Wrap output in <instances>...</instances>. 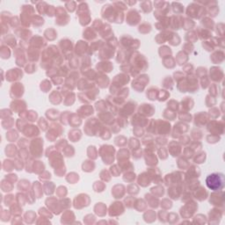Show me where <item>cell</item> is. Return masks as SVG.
<instances>
[{"mask_svg": "<svg viewBox=\"0 0 225 225\" xmlns=\"http://www.w3.org/2000/svg\"><path fill=\"white\" fill-rule=\"evenodd\" d=\"M25 102L23 100H14L12 101V103H11V108L12 109V111L13 112H16V113H19V112H22V110L23 108H26V107H19L20 105H22L24 104Z\"/></svg>", "mask_w": 225, "mask_h": 225, "instance_id": "5bb4252c", "label": "cell"}, {"mask_svg": "<svg viewBox=\"0 0 225 225\" xmlns=\"http://www.w3.org/2000/svg\"><path fill=\"white\" fill-rule=\"evenodd\" d=\"M158 154H159V156H160L162 159H165V158L167 157V151H166V149H165L164 148H162V149H159Z\"/></svg>", "mask_w": 225, "mask_h": 225, "instance_id": "ab89813d", "label": "cell"}, {"mask_svg": "<svg viewBox=\"0 0 225 225\" xmlns=\"http://www.w3.org/2000/svg\"><path fill=\"white\" fill-rule=\"evenodd\" d=\"M26 115H27L28 121H34L37 119V114L34 111H28Z\"/></svg>", "mask_w": 225, "mask_h": 225, "instance_id": "e575fe53", "label": "cell"}, {"mask_svg": "<svg viewBox=\"0 0 225 225\" xmlns=\"http://www.w3.org/2000/svg\"><path fill=\"white\" fill-rule=\"evenodd\" d=\"M203 10H205V9H203L202 6H198L195 5V3H193V4L188 5L187 10H186V14L188 16H191L192 18L199 19L200 18L199 13L203 12Z\"/></svg>", "mask_w": 225, "mask_h": 225, "instance_id": "5b68a950", "label": "cell"}, {"mask_svg": "<svg viewBox=\"0 0 225 225\" xmlns=\"http://www.w3.org/2000/svg\"><path fill=\"white\" fill-rule=\"evenodd\" d=\"M69 138L71 142H78V140L81 138V132L80 130L77 129H72L69 133Z\"/></svg>", "mask_w": 225, "mask_h": 225, "instance_id": "2e32d148", "label": "cell"}, {"mask_svg": "<svg viewBox=\"0 0 225 225\" xmlns=\"http://www.w3.org/2000/svg\"><path fill=\"white\" fill-rule=\"evenodd\" d=\"M5 154L7 156L14 157L17 154V147L13 144H9L5 148Z\"/></svg>", "mask_w": 225, "mask_h": 225, "instance_id": "e0dca14e", "label": "cell"}, {"mask_svg": "<svg viewBox=\"0 0 225 225\" xmlns=\"http://www.w3.org/2000/svg\"><path fill=\"white\" fill-rule=\"evenodd\" d=\"M62 131V128H61V126L57 125V128H55L54 129L51 128L50 131L47 132V138L49 140L50 142H54V140L57 138V136L61 135Z\"/></svg>", "mask_w": 225, "mask_h": 225, "instance_id": "7c38bea8", "label": "cell"}, {"mask_svg": "<svg viewBox=\"0 0 225 225\" xmlns=\"http://www.w3.org/2000/svg\"><path fill=\"white\" fill-rule=\"evenodd\" d=\"M82 168H83V171L90 172V171H92L94 170V168H95V163H93V161L86 160V161H85L84 163L82 164Z\"/></svg>", "mask_w": 225, "mask_h": 225, "instance_id": "ffe728a7", "label": "cell"}, {"mask_svg": "<svg viewBox=\"0 0 225 225\" xmlns=\"http://www.w3.org/2000/svg\"><path fill=\"white\" fill-rule=\"evenodd\" d=\"M182 106H183V109H185L186 111H189L190 109L193 108V105H194V101L192 100V98L186 97L185 98L184 100H182Z\"/></svg>", "mask_w": 225, "mask_h": 225, "instance_id": "ac0fdd59", "label": "cell"}, {"mask_svg": "<svg viewBox=\"0 0 225 225\" xmlns=\"http://www.w3.org/2000/svg\"><path fill=\"white\" fill-rule=\"evenodd\" d=\"M65 5H66L67 9H68L69 11H70V12H73V11L75 10V8L77 7L75 2H68V3L65 4Z\"/></svg>", "mask_w": 225, "mask_h": 225, "instance_id": "74e56055", "label": "cell"}, {"mask_svg": "<svg viewBox=\"0 0 225 225\" xmlns=\"http://www.w3.org/2000/svg\"><path fill=\"white\" fill-rule=\"evenodd\" d=\"M88 156L92 158H97L98 156V151H97V149L94 146H89V149H88Z\"/></svg>", "mask_w": 225, "mask_h": 225, "instance_id": "4dcf8cb0", "label": "cell"}, {"mask_svg": "<svg viewBox=\"0 0 225 225\" xmlns=\"http://www.w3.org/2000/svg\"><path fill=\"white\" fill-rule=\"evenodd\" d=\"M26 72L27 73H33L34 71H36V65L34 63H28L27 66H26Z\"/></svg>", "mask_w": 225, "mask_h": 225, "instance_id": "d590c367", "label": "cell"}, {"mask_svg": "<svg viewBox=\"0 0 225 225\" xmlns=\"http://www.w3.org/2000/svg\"><path fill=\"white\" fill-rule=\"evenodd\" d=\"M114 152L115 149L111 145H103L101 146L100 149L101 157L104 161V163L106 164H110L114 162Z\"/></svg>", "mask_w": 225, "mask_h": 225, "instance_id": "7a4b0ae2", "label": "cell"}, {"mask_svg": "<svg viewBox=\"0 0 225 225\" xmlns=\"http://www.w3.org/2000/svg\"><path fill=\"white\" fill-rule=\"evenodd\" d=\"M149 76L146 75H142L138 78H135L132 83V87L137 91L138 93H142V90L144 89L145 86L147 85V83H149Z\"/></svg>", "mask_w": 225, "mask_h": 225, "instance_id": "3957f363", "label": "cell"}, {"mask_svg": "<svg viewBox=\"0 0 225 225\" xmlns=\"http://www.w3.org/2000/svg\"><path fill=\"white\" fill-rule=\"evenodd\" d=\"M106 62H100L97 64V69L100 70V71H104V70H107V72H110L111 70L114 68L113 65L111 64V62H107V64H105Z\"/></svg>", "mask_w": 225, "mask_h": 225, "instance_id": "44dd1931", "label": "cell"}, {"mask_svg": "<svg viewBox=\"0 0 225 225\" xmlns=\"http://www.w3.org/2000/svg\"><path fill=\"white\" fill-rule=\"evenodd\" d=\"M5 179L9 180L10 182H12V183H14V182H16L18 180V177H17L16 174H10L8 176L7 175L5 176Z\"/></svg>", "mask_w": 225, "mask_h": 225, "instance_id": "f35d334b", "label": "cell"}, {"mask_svg": "<svg viewBox=\"0 0 225 225\" xmlns=\"http://www.w3.org/2000/svg\"><path fill=\"white\" fill-rule=\"evenodd\" d=\"M23 77V72L19 69H12L6 72V79L10 82L19 80Z\"/></svg>", "mask_w": 225, "mask_h": 225, "instance_id": "ba28073f", "label": "cell"}, {"mask_svg": "<svg viewBox=\"0 0 225 225\" xmlns=\"http://www.w3.org/2000/svg\"><path fill=\"white\" fill-rule=\"evenodd\" d=\"M140 7L142 9V11H143L144 12H151V9H152L151 2H149V1L142 2V3L140 4Z\"/></svg>", "mask_w": 225, "mask_h": 225, "instance_id": "cb8c5ba5", "label": "cell"}, {"mask_svg": "<svg viewBox=\"0 0 225 225\" xmlns=\"http://www.w3.org/2000/svg\"><path fill=\"white\" fill-rule=\"evenodd\" d=\"M205 158H206V153L205 152H202L201 154H198L197 156L194 158V162L198 163H202L205 161Z\"/></svg>", "mask_w": 225, "mask_h": 225, "instance_id": "836d02e7", "label": "cell"}, {"mask_svg": "<svg viewBox=\"0 0 225 225\" xmlns=\"http://www.w3.org/2000/svg\"><path fill=\"white\" fill-rule=\"evenodd\" d=\"M151 193H153L156 196L157 193H158L157 196H163L164 190H163V187H162V186H156V187H154V188H151Z\"/></svg>", "mask_w": 225, "mask_h": 225, "instance_id": "d6a6232c", "label": "cell"}, {"mask_svg": "<svg viewBox=\"0 0 225 225\" xmlns=\"http://www.w3.org/2000/svg\"><path fill=\"white\" fill-rule=\"evenodd\" d=\"M172 8H173V12L176 13H181L184 11L182 5L179 3H172Z\"/></svg>", "mask_w": 225, "mask_h": 225, "instance_id": "1f68e13d", "label": "cell"}, {"mask_svg": "<svg viewBox=\"0 0 225 225\" xmlns=\"http://www.w3.org/2000/svg\"><path fill=\"white\" fill-rule=\"evenodd\" d=\"M3 168H4L5 171H12L15 168L14 162L13 161H11V160H5L4 163H3Z\"/></svg>", "mask_w": 225, "mask_h": 225, "instance_id": "7402d4cb", "label": "cell"}, {"mask_svg": "<svg viewBox=\"0 0 225 225\" xmlns=\"http://www.w3.org/2000/svg\"><path fill=\"white\" fill-rule=\"evenodd\" d=\"M6 180H7V179H6ZM5 183H6V182H5V180L4 179V180L2 181V184H1L2 190H3L4 192H11V191L12 190V188H13V186H12V182H10L9 180H7V184H5Z\"/></svg>", "mask_w": 225, "mask_h": 225, "instance_id": "603a6c76", "label": "cell"}, {"mask_svg": "<svg viewBox=\"0 0 225 225\" xmlns=\"http://www.w3.org/2000/svg\"><path fill=\"white\" fill-rule=\"evenodd\" d=\"M89 196L87 194H79L75 198L74 201V207L76 209H81L83 207H86L89 205Z\"/></svg>", "mask_w": 225, "mask_h": 225, "instance_id": "8992f818", "label": "cell"}, {"mask_svg": "<svg viewBox=\"0 0 225 225\" xmlns=\"http://www.w3.org/2000/svg\"><path fill=\"white\" fill-rule=\"evenodd\" d=\"M95 183L98 185V188H96L95 191H96V192H103V191H104V188L106 187L105 185H104L102 182H99V181H97V182H95Z\"/></svg>", "mask_w": 225, "mask_h": 225, "instance_id": "60d3db41", "label": "cell"}, {"mask_svg": "<svg viewBox=\"0 0 225 225\" xmlns=\"http://www.w3.org/2000/svg\"><path fill=\"white\" fill-rule=\"evenodd\" d=\"M6 41V44H8L9 46H11L12 47L15 46L16 44V40L14 38V36L12 34H8V35H4L3 38H2V41Z\"/></svg>", "mask_w": 225, "mask_h": 225, "instance_id": "d6986e66", "label": "cell"}, {"mask_svg": "<svg viewBox=\"0 0 225 225\" xmlns=\"http://www.w3.org/2000/svg\"><path fill=\"white\" fill-rule=\"evenodd\" d=\"M159 54L161 55V57L164 58L165 56H171V55H169V54H171V49L166 46H163V47H160L159 48Z\"/></svg>", "mask_w": 225, "mask_h": 225, "instance_id": "484cf974", "label": "cell"}, {"mask_svg": "<svg viewBox=\"0 0 225 225\" xmlns=\"http://www.w3.org/2000/svg\"><path fill=\"white\" fill-rule=\"evenodd\" d=\"M66 179H67V181H69L71 184H74L79 179V177H78V174L75 173V172H72V173H70L68 175V177L66 178Z\"/></svg>", "mask_w": 225, "mask_h": 225, "instance_id": "83f0119b", "label": "cell"}, {"mask_svg": "<svg viewBox=\"0 0 225 225\" xmlns=\"http://www.w3.org/2000/svg\"><path fill=\"white\" fill-rule=\"evenodd\" d=\"M223 175L222 173H213L210 174L206 179L207 186L214 191L221 190L223 187Z\"/></svg>", "mask_w": 225, "mask_h": 225, "instance_id": "6da1fadb", "label": "cell"}, {"mask_svg": "<svg viewBox=\"0 0 225 225\" xmlns=\"http://www.w3.org/2000/svg\"><path fill=\"white\" fill-rule=\"evenodd\" d=\"M6 120H7V121L3 120V121H2V126H3V128H5V129L12 128L13 123H14V121H13L12 118H11V119H8V117L6 118Z\"/></svg>", "mask_w": 225, "mask_h": 225, "instance_id": "4316f807", "label": "cell"}, {"mask_svg": "<svg viewBox=\"0 0 225 225\" xmlns=\"http://www.w3.org/2000/svg\"><path fill=\"white\" fill-rule=\"evenodd\" d=\"M20 131H22L25 135L29 136V137H33L34 135H38L40 134L39 129L35 126H33V125L25 126L21 128Z\"/></svg>", "mask_w": 225, "mask_h": 225, "instance_id": "30bf717a", "label": "cell"}, {"mask_svg": "<svg viewBox=\"0 0 225 225\" xmlns=\"http://www.w3.org/2000/svg\"><path fill=\"white\" fill-rule=\"evenodd\" d=\"M111 172H112V174L114 177H118L121 174V170L118 169V166L117 165H114V166L111 167Z\"/></svg>", "mask_w": 225, "mask_h": 225, "instance_id": "8d00e7d4", "label": "cell"}, {"mask_svg": "<svg viewBox=\"0 0 225 225\" xmlns=\"http://www.w3.org/2000/svg\"><path fill=\"white\" fill-rule=\"evenodd\" d=\"M155 109L152 107V105L149 104H142L139 107V114L142 115H147L150 116L154 114Z\"/></svg>", "mask_w": 225, "mask_h": 225, "instance_id": "8fae6325", "label": "cell"}, {"mask_svg": "<svg viewBox=\"0 0 225 225\" xmlns=\"http://www.w3.org/2000/svg\"><path fill=\"white\" fill-rule=\"evenodd\" d=\"M6 138L9 142H14L18 138V133L16 130H11L6 134Z\"/></svg>", "mask_w": 225, "mask_h": 225, "instance_id": "f1b7e54d", "label": "cell"}, {"mask_svg": "<svg viewBox=\"0 0 225 225\" xmlns=\"http://www.w3.org/2000/svg\"><path fill=\"white\" fill-rule=\"evenodd\" d=\"M123 211H124V208H123L122 203H121V202H114L110 207V213H109V215L111 216H115L121 215L123 213Z\"/></svg>", "mask_w": 225, "mask_h": 225, "instance_id": "9c48e42d", "label": "cell"}, {"mask_svg": "<svg viewBox=\"0 0 225 225\" xmlns=\"http://www.w3.org/2000/svg\"><path fill=\"white\" fill-rule=\"evenodd\" d=\"M10 55H11V51L9 50L8 47L2 45V47H1V57L3 59H7L10 57Z\"/></svg>", "mask_w": 225, "mask_h": 225, "instance_id": "d4e9b609", "label": "cell"}, {"mask_svg": "<svg viewBox=\"0 0 225 225\" xmlns=\"http://www.w3.org/2000/svg\"><path fill=\"white\" fill-rule=\"evenodd\" d=\"M138 183L139 185L142 186H147L150 184V180H149V177H148L146 173H142L138 178Z\"/></svg>", "mask_w": 225, "mask_h": 225, "instance_id": "9a60e30c", "label": "cell"}, {"mask_svg": "<svg viewBox=\"0 0 225 225\" xmlns=\"http://www.w3.org/2000/svg\"><path fill=\"white\" fill-rule=\"evenodd\" d=\"M126 20H127L126 22L129 24L130 26H135L136 24L139 23V21L141 20V16L139 15V12L136 10L132 9L128 12Z\"/></svg>", "mask_w": 225, "mask_h": 225, "instance_id": "277c9868", "label": "cell"}, {"mask_svg": "<svg viewBox=\"0 0 225 225\" xmlns=\"http://www.w3.org/2000/svg\"><path fill=\"white\" fill-rule=\"evenodd\" d=\"M24 93V87L22 84L20 83H17V84H13L12 87H11V92H10V95L12 98L13 99H18L19 97H21Z\"/></svg>", "mask_w": 225, "mask_h": 225, "instance_id": "52a82bcc", "label": "cell"}, {"mask_svg": "<svg viewBox=\"0 0 225 225\" xmlns=\"http://www.w3.org/2000/svg\"><path fill=\"white\" fill-rule=\"evenodd\" d=\"M121 185H117L113 189H112V194H114V198L119 199V198H122V196L125 194V187L124 186L121 188Z\"/></svg>", "mask_w": 225, "mask_h": 225, "instance_id": "4fadbf2b", "label": "cell"}, {"mask_svg": "<svg viewBox=\"0 0 225 225\" xmlns=\"http://www.w3.org/2000/svg\"><path fill=\"white\" fill-rule=\"evenodd\" d=\"M138 30L142 33L143 30H145L144 33H149V32L151 31V26H150V25L149 23H143L142 24L141 26H139V29Z\"/></svg>", "mask_w": 225, "mask_h": 225, "instance_id": "f546056e", "label": "cell"}, {"mask_svg": "<svg viewBox=\"0 0 225 225\" xmlns=\"http://www.w3.org/2000/svg\"><path fill=\"white\" fill-rule=\"evenodd\" d=\"M12 200H14V196L13 195H6L5 196V205H11V201Z\"/></svg>", "mask_w": 225, "mask_h": 225, "instance_id": "b9f144b4", "label": "cell"}]
</instances>
